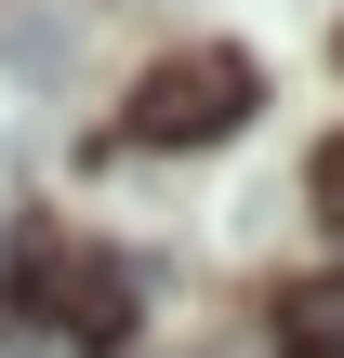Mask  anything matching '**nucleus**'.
<instances>
[{
	"label": "nucleus",
	"instance_id": "nucleus-5",
	"mask_svg": "<svg viewBox=\"0 0 344 358\" xmlns=\"http://www.w3.org/2000/svg\"><path fill=\"white\" fill-rule=\"evenodd\" d=\"M318 226L344 239V146H318Z\"/></svg>",
	"mask_w": 344,
	"mask_h": 358
},
{
	"label": "nucleus",
	"instance_id": "nucleus-3",
	"mask_svg": "<svg viewBox=\"0 0 344 358\" xmlns=\"http://www.w3.org/2000/svg\"><path fill=\"white\" fill-rule=\"evenodd\" d=\"M0 66H13L27 93H53V80L80 66V27H66L53 0H0Z\"/></svg>",
	"mask_w": 344,
	"mask_h": 358
},
{
	"label": "nucleus",
	"instance_id": "nucleus-2",
	"mask_svg": "<svg viewBox=\"0 0 344 358\" xmlns=\"http://www.w3.org/2000/svg\"><path fill=\"white\" fill-rule=\"evenodd\" d=\"M13 306H27V319H53L66 345H133V266H119V252L27 239V252H13Z\"/></svg>",
	"mask_w": 344,
	"mask_h": 358
},
{
	"label": "nucleus",
	"instance_id": "nucleus-4",
	"mask_svg": "<svg viewBox=\"0 0 344 358\" xmlns=\"http://www.w3.org/2000/svg\"><path fill=\"white\" fill-rule=\"evenodd\" d=\"M278 345L292 358H344V279H305V292L278 306Z\"/></svg>",
	"mask_w": 344,
	"mask_h": 358
},
{
	"label": "nucleus",
	"instance_id": "nucleus-1",
	"mask_svg": "<svg viewBox=\"0 0 344 358\" xmlns=\"http://www.w3.org/2000/svg\"><path fill=\"white\" fill-rule=\"evenodd\" d=\"M252 106H265V66L212 40V53H159V66L133 80L119 133H133V146H225V133H252Z\"/></svg>",
	"mask_w": 344,
	"mask_h": 358
}]
</instances>
